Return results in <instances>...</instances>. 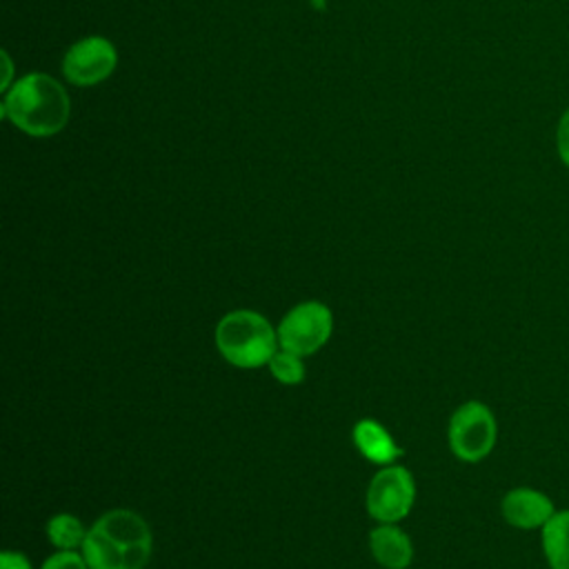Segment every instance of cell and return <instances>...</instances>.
I'll return each instance as SVG.
<instances>
[{"mask_svg": "<svg viewBox=\"0 0 569 569\" xmlns=\"http://www.w3.org/2000/svg\"><path fill=\"white\" fill-rule=\"evenodd\" d=\"M2 118L18 131L33 138L60 133L71 118V100L67 89L44 71H31L4 91Z\"/></svg>", "mask_w": 569, "mask_h": 569, "instance_id": "1", "label": "cell"}, {"mask_svg": "<svg viewBox=\"0 0 569 569\" xmlns=\"http://www.w3.org/2000/svg\"><path fill=\"white\" fill-rule=\"evenodd\" d=\"M213 338L220 356L240 369H258L280 349L278 329H273L262 313L251 309L224 313L216 325Z\"/></svg>", "mask_w": 569, "mask_h": 569, "instance_id": "2", "label": "cell"}, {"mask_svg": "<svg viewBox=\"0 0 569 569\" xmlns=\"http://www.w3.org/2000/svg\"><path fill=\"white\" fill-rule=\"evenodd\" d=\"M447 440L451 453L469 465L482 462L491 456L498 442V420L482 400H467L449 418Z\"/></svg>", "mask_w": 569, "mask_h": 569, "instance_id": "3", "label": "cell"}, {"mask_svg": "<svg viewBox=\"0 0 569 569\" xmlns=\"http://www.w3.org/2000/svg\"><path fill=\"white\" fill-rule=\"evenodd\" d=\"M333 331V316L325 302L307 300L296 305L278 325V345L298 356H311L327 345Z\"/></svg>", "mask_w": 569, "mask_h": 569, "instance_id": "4", "label": "cell"}, {"mask_svg": "<svg viewBox=\"0 0 569 569\" xmlns=\"http://www.w3.org/2000/svg\"><path fill=\"white\" fill-rule=\"evenodd\" d=\"M416 500V482L400 465L382 467L369 482L367 511L378 522H398L409 516Z\"/></svg>", "mask_w": 569, "mask_h": 569, "instance_id": "5", "label": "cell"}, {"mask_svg": "<svg viewBox=\"0 0 569 569\" xmlns=\"http://www.w3.org/2000/svg\"><path fill=\"white\" fill-rule=\"evenodd\" d=\"M118 64V51L102 36L76 40L62 56V76L73 87H93L107 80Z\"/></svg>", "mask_w": 569, "mask_h": 569, "instance_id": "6", "label": "cell"}, {"mask_svg": "<svg viewBox=\"0 0 569 569\" xmlns=\"http://www.w3.org/2000/svg\"><path fill=\"white\" fill-rule=\"evenodd\" d=\"M102 536L120 547L129 569H144L151 558V531L144 518L131 509H111L93 525Z\"/></svg>", "mask_w": 569, "mask_h": 569, "instance_id": "7", "label": "cell"}, {"mask_svg": "<svg viewBox=\"0 0 569 569\" xmlns=\"http://www.w3.org/2000/svg\"><path fill=\"white\" fill-rule=\"evenodd\" d=\"M556 511L553 498L529 485L511 487L500 500L502 520L518 531H540Z\"/></svg>", "mask_w": 569, "mask_h": 569, "instance_id": "8", "label": "cell"}, {"mask_svg": "<svg viewBox=\"0 0 569 569\" xmlns=\"http://www.w3.org/2000/svg\"><path fill=\"white\" fill-rule=\"evenodd\" d=\"M369 549L385 569H407L413 560L411 538L396 522H380L369 531Z\"/></svg>", "mask_w": 569, "mask_h": 569, "instance_id": "9", "label": "cell"}, {"mask_svg": "<svg viewBox=\"0 0 569 569\" xmlns=\"http://www.w3.org/2000/svg\"><path fill=\"white\" fill-rule=\"evenodd\" d=\"M353 442L358 451L376 465H393L402 456V447L393 440V436L376 420L362 418L353 427Z\"/></svg>", "mask_w": 569, "mask_h": 569, "instance_id": "10", "label": "cell"}, {"mask_svg": "<svg viewBox=\"0 0 569 569\" xmlns=\"http://www.w3.org/2000/svg\"><path fill=\"white\" fill-rule=\"evenodd\" d=\"M538 533L547 569H569V507H560Z\"/></svg>", "mask_w": 569, "mask_h": 569, "instance_id": "11", "label": "cell"}, {"mask_svg": "<svg viewBox=\"0 0 569 569\" xmlns=\"http://www.w3.org/2000/svg\"><path fill=\"white\" fill-rule=\"evenodd\" d=\"M87 531L82 520L71 513H58L47 522V538L53 547L62 551H76L82 547Z\"/></svg>", "mask_w": 569, "mask_h": 569, "instance_id": "12", "label": "cell"}, {"mask_svg": "<svg viewBox=\"0 0 569 569\" xmlns=\"http://www.w3.org/2000/svg\"><path fill=\"white\" fill-rule=\"evenodd\" d=\"M271 376L282 382V385H298L305 378V365H302V356L291 353L287 349H278L271 360L267 362Z\"/></svg>", "mask_w": 569, "mask_h": 569, "instance_id": "13", "label": "cell"}, {"mask_svg": "<svg viewBox=\"0 0 569 569\" xmlns=\"http://www.w3.org/2000/svg\"><path fill=\"white\" fill-rule=\"evenodd\" d=\"M40 569H89L87 560L78 551H58L49 556Z\"/></svg>", "mask_w": 569, "mask_h": 569, "instance_id": "14", "label": "cell"}, {"mask_svg": "<svg viewBox=\"0 0 569 569\" xmlns=\"http://www.w3.org/2000/svg\"><path fill=\"white\" fill-rule=\"evenodd\" d=\"M556 153L560 162L569 169V107L560 113L556 124Z\"/></svg>", "mask_w": 569, "mask_h": 569, "instance_id": "15", "label": "cell"}, {"mask_svg": "<svg viewBox=\"0 0 569 569\" xmlns=\"http://www.w3.org/2000/svg\"><path fill=\"white\" fill-rule=\"evenodd\" d=\"M0 569H33L24 553L18 551H2L0 556Z\"/></svg>", "mask_w": 569, "mask_h": 569, "instance_id": "16", "label": "cell"}, {"mask_svg": "<svg viewBox=\"0 0 569 569\" xmlns=\"http://www.w3.org/2000/svg\"><path fill=\"white\" fill-rule=\"evenodd\" d=\"M0 58H2V64H4V69H2V80H0V87H2V93L16 82L13 80V62H11V56H9V51H0Z\"/></svg>", "mask_w": 569, "mask_h": 569, "instance_id": "17", "label": "cell"}, {"mask_svg": "<svg viewBox=\"0 0 569 569\" xmlns=\"http://www.w3.org/2000/svg\"><path fill=\"white\" fill-rule=\"evenodd\" d=\"M311 7H313L316 11H322V9L327 7V0H311Z\"/></svg>", "mask_w": 569, "mask_h": 569, "instance_id": "18", "label": "cell"}]
</instances>
